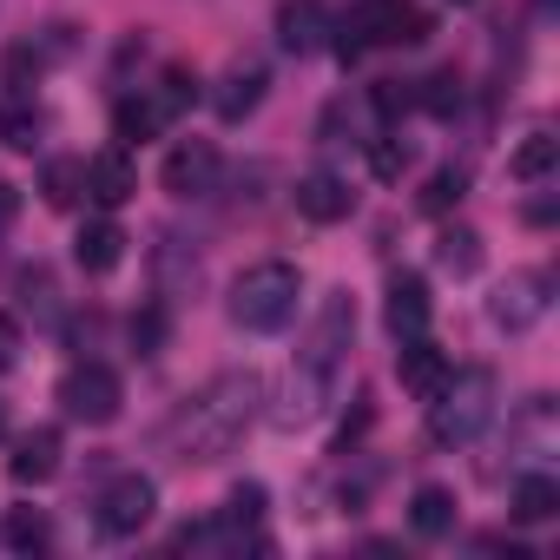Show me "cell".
<instances>
[{
    "mask_svg": "<svg viewBox=\"0 0 560 560\" xmlns=\"http://www.w3.org/2000/svg\"><path fill=\"white\" fill-rule=\"evenodd\" d=\"M21 363V324L8 317V311H0V376H8Z\"/></svg>",
    "mask_w": 560,
    "mask_h": 560,
    "instance_id": "cell-34",
    "label": "cell"
},
{
    "mask_svg": "<svg viewBox=\"0 0 560 560\" xmlns=\"http://www.w3.org/2000/svg\"><path fill=\"white\" fill-rule=\"evenodd\" d=\"M553 159H560V139H553V132H527V139L514 145L508 172H514V178H547V172H553Z\"/></svg>",
    "mask_w": 560,
    "mask_h": 560,
    "instance_id": "cell-25",
    "label": "cell"
},
{
    "mask_svg": "<svg viewBox=\"0 0 560 560\" xmlns=\"http://www.w3.org/2000/svg\"><path fill=\"white\" fill-rule=\"evenodd\" d=\"M370 100H376V119H402V113L416 106V93H409L402 80H376V93H370Z\"/></svg>",
    "mask_w": 560,
    "mask_h": 560,
    "instance_id": "cell-33",
    "label": "cell"
},
{
    "mask_svg": "<svg viewBox=\"0 0 560 560\" xmlns=\"http://www.w3.org/2000/svg\"><path fill=\"white\" fill-rule=\"evenodd\" d=\"M560 514V481L553 475H521L514 481V521H553Z\"/></svg>",
    "mask_w": 560,
    "mask_h": 560,
    "instance_id": "cell-21",
    "label": "cell"
},
{
    "mask_svg": "<svg viewBox=\"0 0 560 560\" xmlns=\"http://www.w3.org/2000/svg\"><path fill=\"white\" fill-rule=\"evenodd\" d=\"M8 67H14V86H34V80H40V54H34V47H14Z\"/></svg>",
    "mask_w": 560,
    "mask_h": 560,
    "instance_id": "cell-35",
    "label": "cell"
},
{
    "mask_svg": "<svg viewBox=\"0 0 560 560\" xmlns=\"http://www.w3.org/2000/svg\"><path fill=\"white\" fill-rule=\"evenodd\" d=\"M165 330H172L165 304H145V311H132V324H126V337H132L139 357H159V350H165Z\"/></svg>",
    "mask_w": 560,
    "mask_h": 560,
    "instance_id": "cell-27",
    "label": "cell"
},
{
    "mask_svg": "<svg viewBox=\"0 0 560 560\" xmlns=\"http://www.w3.org/2000/svg\"><path fill=\"white\" fill-rule=\"evenodd\" d=\"M264 86H270V73L257 67V60H237L224 80H218V93H211V106H218V119L224 126H237V119H250L257 106H264Z\"/></svg>",
    "mask_w": 560,
    "mask_h": 560,
    "instance_id": "cell-12",
    "label": "cell"
},
{
    "mask_svg": "<svg viewBox=\"0 0 560 560\" xmlns=\"http://www.w3.org/2000/svg\"><path fill=\"white\" fill-rule=\"evenodd\" d=\"M152 100L165 106V119H178V113H185V106L198 100V73H191V67H165V73H159V93H152Z\"/></svg>",
    "mask_w": 560,
    "mask_h": 560,
    "instance_id": "cell-28",
    "label": "cell"
},
{
    "mask_svg": "<svg viewBox=\"0 0 560 560\" xmlns=\"http://www.w3.org/2000/svg\"><path fill=\"white\" fill-rule=\"evenodd\" d=\"M462 198H468V165H442L422 191V211H455Z\"/></svg>",
    "mask_w": 560,
    "mask_h": 560,
    "instance_id": "cell-29",
    "label": "cell"
},
{
    "mask_svg": "<svg viewBox=\"0 0 560 560\" xmlns=\"http://www.w3.org/2000/svg\"><path fill=\"white\" fill-rule=\"evenodd\" d=\"M14 298L40 317V324H54L60 317V304H54V270L47 264H27V270H14Z\"/></svg>",
    "mask_w": 560,
    "mask_h": 560,
    "instance_id": "cell-23",
    "label": "cell"
},
{
    "mask_svg": "<svg viewBox=\"0 0 560 560\" xmlns=\"http://www.w3.org/2000/svg\"><path fill=\"white\" fill-rule=\"evenodd\" d=\"M370 165H376V178H402L409 172V145L383 132V139H370Z\"/></svg>",
    "mask_w": 560,
    "mask_h": 560,
    "instance_id": "cell-32",
    "label": "cell"
},
{
    "mask_svg": "<svg viewBox=\"0 0 560 560\" xmlns=\"http://www.w3.org/2000/svg\"><path fill=\"white\" fill-rule=\"evenodd\" d=\"M494 396H501V383H494V370H462V376H448L435 396H429V442H442V448H462V442H475L488 422H494Z\"/></svg>",
    "mask_w": 560,
    "mask_h": 560,
    "instance_id": "cell-3",
    "label": "cell"
},
{
    "mask_svg": "<svg viewBox=\"0 0 560 560\" xmlns=\"http://www.w3.org/2000/svg\"><path fill=\"white\" fill-rule=\"evenodd\" d=\"M409 527H416V534H429V540H442V534L455 527V494H448V488H435V481H429V488H416V501H409Z\"/></svg>",
    "mask_w": 560,
    "mask_h": 560,
    "instance_id": "cell-18",
    "label": "cell"
},
{
    "mask_svg": "<svg viewBox=\"0 0 560 560\" xmlns=\"http://www.w3.org/2000/svg\"><path fill=\"white\" fill-rule=\"evenodd\" d=\"M257 402H264V383L250 370H224L211 376L172 422V442H178V462H224L244 429L257 422Z\"/></svg>",
    "mask_w": 560,
    "mask_h": 560,
    "instance_id": "cell-2",
    "label": "cell"
},
{
    "mask_svg": "<svg viewBox=\"0 0 560 560\" xmlns=\"http://www.w3.org/2000/svg\"><path fill=\"white\" fill-rule=\"evenodd\" d=\"M277 47H284L291 60H311L317 47H330V14H324V0H291V8L277 14Z\"/></svg>",
    "mask_w": 560,
    "mask_h": 560,
    "instance_id": "cell-10",
    "label": "cell"
},
{
    "mask_svg": "<svg viewBox=\"0 0 560 560\" xmlns=\"http://www.w3.org/2000/svg\"><path fill=\"white\" fill-rule=\"evenodd\" d=\"M547 304H553V270H514L508 284L494 291V304H488V317L514 337V330H534L540 317H547Z\"/></svg>",
    "mask_w": 560,
    "mask_h": 560,
    "instance_id": "cell-8",
    "label": "cell"
},
{
    "mask_svg": "<svg viewBox=\"0 0 560 560\" xmlns=\"http://www.w3.org/2000/svg\"><path fill=\"white\" fill-rule=\"evenodd\" d=\"M422 86H429V93H416V106H429L435 119H448V113L462 106V73H455V67H442V73L422 80Z\"/></svg>",
    "mask_w": 560,
    "mask_h": 560,
    "instance_id": "cell-30",
    "label": "cell"
},
{
    "mask_svg": "<svg viewBox=\"0 0 560 560\" xmlns=\"http://www.w3.org/2000/svg\"><path fill=\"white\" fill-rule=\"evenodd\" d=\"M298 298H304V277L291 264H277V257L270 264H250L237 284H231V324L270 337V330H284L298 317Z\"/></svg>",
    "mask_w": 560,
    "mask_h": 560,
    "instance_id": "cell-4",
    "label": "cell"
},
{
    "mask_svg": "<svg viewBox=\"0 0 560 560\" xmlns=\"http://www.w3.org/2000/svg\"><path fill=\"white\" fill-rule=\"evenodd\" d=\"M435 264H442L448 277H475V270H481V237H475L468 224H448V231L435 237Z\"/></svg>",
    "mask_w": 560,
    "mask_h": 560,
    "instance_id": "cell-20",
    "label": "cell"
},
{
    "mask_svg": "<svg viewBox=\"0 0 560 560\" xmlns=\"http://www.w3.org/2000/svg\"><path fill=\"white\" fill-rule=\"evenodd\" d=\"M119 402H126V383H119L106 363H80V370H67V383H60V409H67L73 422L106 429V422H119Z\"/></svg>",
    "mask_w": 560,
    "mask_h": 560,
    "instance_id": "cell-6",
    "label": "cell"
},
{
    "mask_svg": "<svg viewBox=\"0 0 560 560\" xmlns=\"http://www.w3.org/2000/svg\"><path fill=\"white\" fill-rule=\"evenodd\" d=\"M429 40V14L416 0H357L337 21V54L357 60L363 47H422Z\"/></svg>",
    "mask_w": 560,
    "mask_h": 560,
    "instance_id": "cell-5",
    "label": "cell"
},
{
    "mask_svg": "<svg viewBox=\"0 0 560 560\" xmlns=\"http://www.w3.org/2000/svg\"><path fill=\"white\" fill-rule=\"evenodd\" d=\"M218 172H224V165H218V145H211V139H185V145L165 152V172H159V178H165L172 198H211V191H218Z\"/></svg>",
    "mask_w": 560,
    "mask_h": 560,
    "instance_id": "cell-9",
    "label": "cell"
},
{
    "mask_svg": "<svg viewBox=\"0 0 560 560\" xmlns=\"http://www.w3.org/2000/svg\"><path fill=\"white\" fill-rule=\"evenodd\" d=\"M298 211H304L311 224H337V218L357 211V191H350L337 172H304V178H298Z\"/></svg>",
    "mask_w": 560,
    "mask_h": 560,
    "instance_id": "cell-14",
    "label": "cell"
},
{
    "mask_svg": "<svg viewBox=\"0 0 560 560\" xmlns=\"http://www.w3.org/2000/svg\"><path fill=\"white\" fill-rule=\"evenodd\" d=\"M40 191H47L54 211H67V205L86 191V159H54V165L40 172Z\"/></svg>",
    "mask_w": 560,
    "mask_h": 560,
    "instance_id": "cell-26",
    "label": "cell"
},
{
    "mask_svg": "<svg viewBox=\"0 0 560 560\" xmlns=\"http://www.w3.org/2000/svg\"><path fill=\"white\" fill-rule=\"evenodd\" d=\"M396 376H402V389H416L422 402L448 383V357L429 343V337H402V350H396Z\"/></svg>",
    "mask_w": 560,
    "mask_h": 560,
    "instance_id": "cell-16",
    "label": "cell"
},
{
    "mask_svg": "<svg viewBox=\"0 0 560 560\" xmlns=\"http://www.w3.org/2000/svg\"><path fill=\"white\" fill-rule=\"evenodd\" d=\"M132 191H139V172H132L126 145H113V152H93V159H86V198H93L100 211H119Z\"/></svg>",
    "mask_w": 560,
    "mask_h": 560,
    "instance_id": "cell-11",
    "label": "cell"
},
{
    "mask_svg": "<svg viewBox=\"0 0 560 560\" xmlns=\"http://www.w3.org/2000/svg\"><path fill=\"white\" fill-rule=\"evenodd\" d=\"M0 145H14V152L40 145V106L34 100H8V106H0Z\"/></svg>",
    "mask_w": 560,
    "mask_h": 560,
    "instance_id": "cell-24",
    "label": "cell"
},
{
    "mask_svg": "<svg viewBox=\"0 0 560 560\" xmlns=\"http://www.w3.org/2000/svg\"><path fill=\"white\" fill-rule=\"evenodd\" d=\"M159 126H165V106H159V100H119V106H113V132H119L126 145L159 139Z\"/></svg>",
    "mask_w": 560,
    "mask_h": 560,
    "instance_id": "cell-19",
    "label": "cell"
},
{
    "mask_svg": "<svg viewBox=\"0 0 560 560\" xmlns=\"http://www.w3.org/2000/svg\"><path fill=\"white\" fill-rule=\"evenodd\" d=\"M73 257H80V270L106 277V270L126 257V231H119L113 218H93V224H80V237H73Z\"/></svg>",
    "mask_w": 560,
    "mask_h": 560,
    "instance_id": "cell-17",
    "label": "cell"
},
{
    "mask_svg": "<svg viewBox=\"0 0 560 560\" xmlns=\"http://www.w3.org/2000/svg\"><path fill=\"white\" fill-rule=\"evenodd\" d=\"M0 435H8V402H0Z\"/></svg>",
    "mask_w": 560,
    "mask_h": 560,
    "instance_id": "cell-37",
    "label": "cell"
},
{
    "mask_svg": "<svg viewBox=\"0 0 560 560\" xmlns=\"http://www.w3.org/2000/svg\"><path fill=\"white\" fill-rule=\"evenodd\" d=\"M60 429H27L21 442H14V462H8V475L21 481V488H40V481H54L60 475Z\"/></svg>",
    "mask_w": 560,
    "mask_h": 560,
    "instance_id": "cell-15",
    "label": "cell"
},
{
    "mask_svg": "<svg viewBox=\"0 0 560 560\" xmlns=\"http://www.w3.org/2000/svg\"><path fill=\"white\" fill-rule=\"evenodd\" d=\"M0 540H8L14 553H40V547L54 540V527H47L40 508H8V521H0Z\"/></svg>",
    "mask_w": 560,
    "mask_h": 560,
    "instance_id": "cell-22",
    "label": "cell"
},
{
    "mask_svg": "<svg viewBox=\"0 0 560 560\" xmlns=\"http://www.w3.org/2000/svg\"><path fill=\"white\" fill-rule=\"evenodd\" d=\"M257 514H264V488L257 481H237L231 488V508H224V527L244 540V527H257Z\"/></svg>",
    "mask_w": 560,
    "mask_h": 560,
    "instance_id": "cell-31",
    "label": "cell"
},
{
    "mask_svg": "<svg viewBox=\"0 0 560 560\" xmlns=\"http://www.w3.org/2000/svg\"><path fill=\"white\" fill-rule=\"evenodd\" d=\"M383 317H389V337L402 343V337H429V284L416 270H402V277H389V304H383Z\"/></svg>",
    "mask_w": 560,
    "mask_h": 560,
    "instance_id": "cell-13",
    "label": "cell"
},
{
    "mask_svg": "<svg viewBox=\"0 0 560 560\" xmlns=\"http://www.w3.org/2000/svg\"><path fill=\"white\" fill-rule=\"evenodd\" d=\"M350 337H357V298L350 291H330L298 363H291V383H284V409H277V422L298 429V422H317L337 396V376H343V357H350Z\"/></svg>",
    "mask_w": 560,
    "mask_h": 560,
    "instance_id": "cell-1",
    "label": "cell"
},
{
    "mask_svg": "<svg viewBox=\"0 0 560 560\" xmlns=\"http://www.w3.org/2000/svg\"><path fill=\"white\" fill-rule=\"evenodd\" d=\"M14 211H21V191H14V185H0V237H8V224H14Z\"/></svg>",
    "mask_w": 560,
    "mask_h": 560,
    "instance_id": "cell-36",
    "label": "cell"
},
{
    "mask_svg": "<svg viewBox=\"0 0 560 560\" xmlns=\"http://www.w3.org/2000/svg\"><path fill=\"white\" fill-rule=\"evenodd\" d=\"M100 514V534H113V540H126V534H139L145 521H152V508H159V488H152V475H113L106 481V494L93 501Z\"/></svg>",
    "mask_w": 560,
    "mask_h": 560,
    "instance_id": "cell-7",
    "label": "cell"
}]
</instances>
